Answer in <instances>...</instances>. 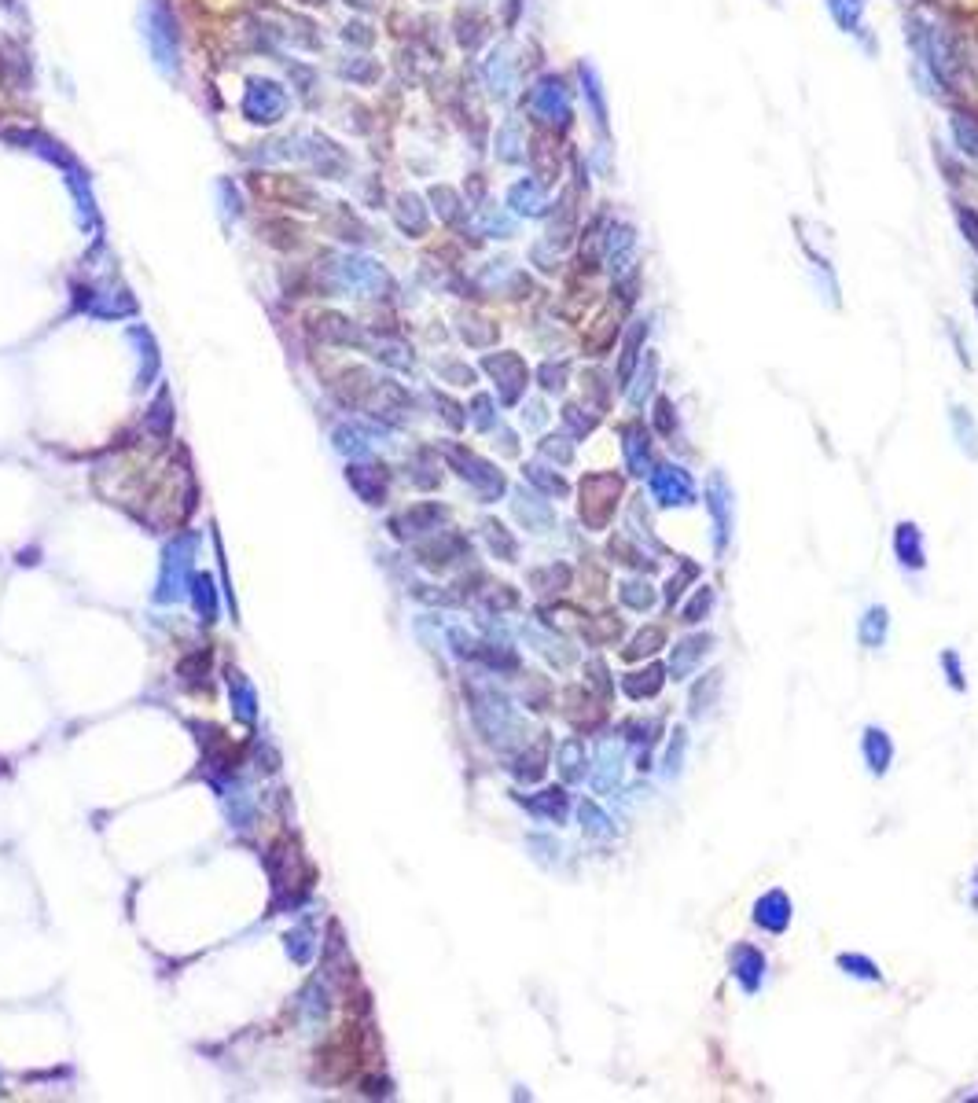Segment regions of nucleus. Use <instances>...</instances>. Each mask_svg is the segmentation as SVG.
Masks as SVG:
<instances>
[{"mask_svg": "<svg viewBox=\"0 0 978 1103\" xmlns=\"http://www.w3.org/2000/svg\"><path fill=\"white\" fill-rule=\"evenodd\" d=\"M622 489H626V478L618 471H596V475L581 478V519L592 530H603L611 523L618 501H622Z\"/></svg>", "mask_w": 978, "mask_h": 1103, "instance_id": "obj_1", "label": "nucleus"}, {"mask_svg": "<svg viewBox=\"0 0 978 1103\" xmlns=\"http://www.w3.org/2000/svg\"><path fill=\"white\" fill-rule=\"evenodd\" d=\"M909 41H912V48H916V56H923V63L934 70V78L942 81V85H953L956 70H960V56H956L949 34L938 30V26L909 19Z\"/></svg>", "mask_w": 978, "mask_h": 1103, "instance_id": "obj_2", "label": "nucleus"}, {"mask_svg": "<svg viewBox=\"0 0 978 1103\" xmlns=\"http://www.w3.org/2000/svg\"><path fill=\"white\" fill-rule=\"evenodd\" d=\"M144 37H148L151 56H155L162 74H173L177 70V23H173V12L166 0H151L148 4V12H144Z\"/></svg>", "mask_w": 978, "mask_h": 1103, "instance_id": "obj_3", "label": "nucleus"}, {"mask_svg": "<svg viewBox=\"0 0 978 1103\" xmlns=\"http://www.w3.org/2000/svg\"><path fill=\"white\" fill-rule=\"evenodd\" d=\"M530 111H534L545 126L567 129L570 126V89H567V81L556 78V74H548V78L537 81L534 92H530Z\"/></svg>", "mask_w": 978, "mask_h": 1103, "instance_id": "obj_4", "label": "nucleus"}, {"mask_svg": "<svg viewBox=\"0 0 978 1103\" xmlns=\"http://www.w3.org/2000/svg\"><path fill=\"white\" fill-rule=\"evenodd\" d=\"M706 497H710V515H714V552H725L732 534H736V497H732V486L721 471L710 475Z\"/></svg>", "mask_w": 978, "mask_h": 1103, "instance_id": "obj_5", "label": "nucleus"}, {"mask_svg": "<svg viewBox=\"0 0 978 1103\" xmlns=\"http://www.w3.org/2000/svg\"><path fill=\"white\" fill-rule=\"evenodd\" d=\"M287 111V92L276 81H251V89L243 96V114L254 126H276Z\"/></svg>", "mask_w": 978, "mask_h": 1103, "instance_id": "obj_6", "label": "nucleus"}, {"mask_svg": "<svg viewBox=\"0 0 978 1103\" xmlns=\"http://www.w3.org/2000/svg\"><path fill=\"white\" fill-rule=\"evenodd\" d=\"M651 497H655L662 508H681V504L695 501V486H692V478H688V471H681V467H673V464H662V467H655V475H651Z\"/></svg>", "mask_w": 978, "mask_h": 1103, "instance_id": "obj_7", "label": "nucleus"}, {"mask_svg": "<svg viewBox=\"0 0 978 1103\" xmlns=\"http://www.w3.org/2000/svg\"><path fill=\"white\" fill-rule=\"evenodd\" d=\"M622 453H626V467L633 478H644L651 471V434L644 423H629L622 431Z\"/></svg>", "mask_w": 978, "mask_h": 1103, "instance_id": "obj_8", "label": "nucleus"}, {"mask_svg": "<svg viewBox=\"0 0 978 1103\" xmlns=\"http://www.w3.org/2000/svg\"><path fill=\"white\" fill-rule=\"evenodd\" d=\"M754 923L762 927V931H787V923H791V898H787L784 890H769V894H762L758 898V905H754Z\"/></svg>", "mask_w": 978, "mask_h": 1103, "instance_id": "obj_9", "label": "nucleus"}, {"mask_svg": "<svg viewBox=\"0 0 978 1103\" xmlns=\"http://www.w3.org/2000/svg\"><path fill=\"white\" fill-rule=\"evenodd\" d=\"M622 762H626V751L618 740H603L600 754H596V776H592V787L596 791H611L622 780Z\"/></svg>", "mask_w": 978, "mask_h": 1103, "instance_id": "obj_10", "label": "nucleus"}, {"mask_svg": "<svg viewBox=\"0 0 978 1103\" xmlns=\"http://www.w3.org/2000/svg\"><path fill=\"white\" fill-rule=\"evenodd\" d=\"M732 975H736V982H740L743 990L754 993L765 978V956L758 953L754 945H736V949H732Z\"/></svg>", "mask_w": 978, "mask_h": 1103, "instance_id": "obj_11", "label": "nucleus"}, {"mask_svg": "<svg viewBox=\"0 0 978 1103\" xmlns=\"http://www.w3.org/2000/svg\"><path fill=\"white\" fill-rule=\"evenodd\" d=\"M486 368L493 372V376H497V383H501L504 401H515V398H519V390H523V383H526V368H523V361H519L515 353L486 357Z\"/></svg>", "mask_w": 978, "mask_h": 1103, "instance_id": "obj_12", "label": "nucleus"}, {"mask_svg": "<svg viewBox=\"0 0 978 1103\" xmlns=\"http://www.w3.org/2000/svg\"><path fill=\"white\" fill-rule=\"evenodd\" d=\"M710 648H714V637H710V633H695V637L681 640V644L673 648V655H670L673 677H677V681H684V677H688V673L699 666V659H703Z\"/></svg>", "mask_w": 978, "mask_h": 1103, "instance_id": "obj_13", "label": "nucleus"}, {"mask_svg": "<svg viewBox=\"0 0 978 1103\" xmlns=\"http://www.w3.org/2000/svg\"><path fill=\"white\" fill-rule=\"evenodd\" d=\"M861 751H865L868 769H872L876 776L887 773L890 762H894V743H890V736L883 732V728H865V736H861Z\"/></svg>", "mask_w": 978, "mask_h": 1103, "instance_id": "obj_14", "label": "nucleus"}, {"mask_svg": "<svg viewBox=\"0 0 978 1103\" xmlns=\"http://www.w3.org/2000/svg\"><path fill=\"white\" fill-rule=\"evenodd\" d=\"M486 81H489V92L493 96H512L515 89V63L512 56H508V48H497L493 56L486 59Z\"/></svg>", "mask_w": 978, "mask_h": 1103, "instance_id": "obj_15", "label": "nucleus"}, {"mask_svg": "<svg viewBox=\"0 0 978 1103\" xmlns=\"http://www.w3.org/2000/svg\"><path fill=\"white\" fill-rule=\"evenodd\" d=\"M662 681H666V670H662L659 662H651L648 670H637V673H626V677H622V692H626L629 699H655V695L662 692Z\"/></svg>", "mask_w": 978, "mask_h": 1103, "instance_id": "obj_16", "label": "nucleus"}, {"mask_svg": "<svg viewBox=\"0 0 978 1103\" xmlns=\"http://www.w3.org/2000/svg\"><path fill=\"white\" fill-rule=\"evenodd\" d=\"M508 206L519 210V214L537 217L548 210V195L537 181H519V184H512V192H508Z\"/></svg>", "mask_w": 978, "mask_h": 1103, "instance_id": "obj_17", "label": "nucleus"}, {"mask_svg": "<svg viewBox=\"0 0 978 1103\" xmlns=\"http://www.w3.org/2000/svg\"><path fill=\"white\" fill-rule=\"evenodd\" d=\"M633 247H637V236H633V228H629V225H611V236H607V258H611V269H615V276H622L629 269Z\"/></svg>", "mask_w": 978, "mask_h": 1103, "instance_id": "obj_18", "label": "nucleus"}, {"mask_svg": "<svg viewBox=\"0 0 978 1103\" xmlns=\"http://www.w3.org/2000/svg\"><path fill=\"white\" fill-rule=\"evenodd\" d=\"M894 552H898V559L909 570L923 567V537L912 523H901L898 530H894Z\"/></svg>", "mask_w": 978, "mask_h": 1103, "instance_id": "obj_19", "label": "nucleus"}, {"mask_svg": "<svg viewBox=\"0 0 978 1103\" xmlns=\"http://www.w3.org/2000/svg\"><path fill=\"white\" fill-rule=\"evenodd\" d=\"M644 335H648V324H644V320H633L629 331H626L622 361H618V379H622V387H626L629 379H633V372H637V357H640V342H644Z\"/></svg>", "mask_w": 978, "mask_h": 1103, "instance_id": "obj_20", "label": "nucleus"}, {"mask_svg": "<svg viewBox=\"0 0 978 1103\" xmlns=\"http://www.w3.org/2000/svg\"><path fill=\"white\" fill-rule=\"evenodd\" d=\"M662 640H666V633H662L659 626L640 629L637 637H633V640H629V644H626V648H622V659H626V662L648 659V655H655V651L662 648Z\"/></svg>", "mask_w": 978, "mask_h": 1103, "instance_id": "obj_21", "label": "nucleus"}, {"mask_svg": "<svg viewBox=\"0 0 978 1103\" xmlns=\"http://www.w3.org/2000/svg\"><path fill=\"white\" fill-rule=\"evenodd\" d=\"M887 629H890V618L883 607H872L865 618H861V629H857V637H861V644L865 648H883V640H887Z\"/></svg>", "mask_w": 978, "mask_h": 1103, "instance_id": "obj_22", "label": "nucleus"}, {"mask_svg": "<svg viewBox=\"0 0 978 1103\" xmlns=\"http://www.w3.org/2000/svg\"><path fill=\"white\" fill-rule=\"evenodd\" d=\"M559 773H563L567 784H574V780L585 776V747H581L578 740L563 743V751H559Z\"/></svg>", "mask_w": 978, "mask_h": 1103, "instance_id": "obj_23", "label": "nucleus"}, {"mask_svg": "<svg viewBox=\"0 0 978 1103\" xmlns=\"http://www.w3.org/2000/svg\"><path fill=\"white\" fill-rule=\"evenodd\" d=\"M828 12L835 15V23H839L846 34H857L861 12H865V0H828Z\"/></svg>", "mask_w": 978, "mask_h": 1103, "instance_id": "obj_24", "label": "nucleus"}, {"mask_svg": "<svg viewBox=\"0 0 978 1103\" xmlns=\"http://www.w3.org/2000/svg\"><path fill=\"white\" fill-rule=\"evenodd\" d=\"M497 155L504 162L523 159V129H519V122H504V129L497 133Z\"/></svg>", "mask_w": 978, "mask_h": 1103, "instance_id": "obj_25", "label": "nucleus"}, {"mask_svg": "<svg viewBox=\"0 0 978 1103\" xmlns=\"http://www.w3.org/2000/svg\"><path fill=\"white\" fill-rule=\"evenodd\" d=\"M618 596H622V603H626L629 611H648L651 603H655V589H651L648 581H622V589H618Z\"/></svg>", "mask_w": 978, "mask_h": 1103, "instance_id": "obj_26", "label": "nucleus"}, {"mask_svg": "<svg viewBox=\"0 0 978 1103\" xmlns=\"http://www.w3.org/2000/svg\"><path fill=\"white\" fill-rule=\"evenodd\" d=\"M717 688H721V673H706L703 681L692 688V717H703L710 710V699H717Z\"/></svg>", "mask_w": 978, "mask_h": 1103, "instance_id": "obj_27", "label": "nucleus"}, {"mask_svg": "<svg viewBox=\"0 0 978 1103\" xmlns=\"http://www.w3.org/2000/svg\"><path fill=\"white\" fill-rule=\"evenodd\" d=\"M398 221H401V228H405V232H416V236H420L423 228H427V217H423V203L416 199V195H401Z\"/></svg>", "mask_w": 978, "mask_h": 1103, "instance_id": "obj_28", "label": "nucleus"}, {"mask_svg": "<svg viewBox=\"0 0 978 1103\" xmlns=\"http://www.w3.org/2000/svg\"><path fill=\"white\" fill-rule=\"evenodd\" d=\"M953 137H956V148L964 151V155H971V159H978V122H971L967 114H956Z\"/></svg>", "mask_w": 978, "mask_h": 1103, "instance_id": "obj_29", "label": "nucleus"}, {"mask_svg": "<svg viewBox=\"0 0 978 1103\" xmlns=\"http://www.w3.org/2000/svg\"><path fill=\"white\" fill-rule=\"evenodd\" d=\"M710 611H714V589H706V585H703V589L695 592L692 600L684 603L681 618H684V622H688V626H699V622H703V618L710 615Z\"/></svg>", "mask_w": 978, "mask_h": 1103, "instance_id": "obj_30", "label": "nucleus"}, {"mask_svg": "<svg viewBox=\"0 0 978 1103\" xmlns=\"http://www.w3.org/2000/svg\"><path fill=\"white\" fill-rule=\"evenodd\" d=\"M581 824H585V831H589V835H600V839H611V835H615V824H611V817H607L603 809L592 806V802H585V806H581Z\"/></svg>", "mask_w": 978, "mask_h": 1103, "instance_id": "obj_31", "label": "nucleus"}, {"mask_svg": "<svg viewBox=\"0 0 978 1103\" xmlns=\"http://www.w3.org/2000/svg\"><path fill=\"white\" fill-rule=\"evenodd\" d=\"M839 967H842V971H846V975H853V978H868V982H879V978H883V975H879V967L872 964L868 956H857V953H842V956H839Z\"/></svg>", "mask_w": 978, "mask_h": 1103, "instance_id": "obj_32", "label": "nucleus"}, {"mask_svg": "<svg viewBox=\"0 0 978 1103\" xmlns=\"http://www.w3.org/2000/svg\"><path fill=\"white\" fill-rule=\"evenodd\" d=\"M611 556H618V563H626V567H637V570H651V567H655V559H648L644 552H637V548L629 545L626 537H615V541H611Z\"/></svg>", "mask_w": 978, "mask_h": 1103, "instance_id": "obj_33", "label": "nucleus"}, {"mask_svg": "<svg viewBox=\"0 0 978 1103\" xmlns=\"http://www.w3.org/2000/svg\"><path fill=\"white\" fill-rule=\"evenodd\" d=\"M684 751H688V736H684V728H677V732H673V740H670V751H666V758H662V776H666V780H673V776L681 773Z\"/></svg>", "mask_w": 978, "mask_h": 1103, "instance_id": "obj_34", "label": "nucleus"}, {"mask_svg": "<svg viewBox=\"0 0 978 1103\" xmlns=\"http://www.w3.org/2000/svg\"><path fill=\"white\" fill-rule=\"evenodd\" d=\"M581 81H585V96H589L592 111H596V122L607 129V107H603V92H600V78L592 74V67H581Z\"/></svg>", "mask_w": 978, "mask_h": 1103, "instance_id": "obj_35", "label": "nucleus"}, {"mask_svg": "<svg viewBox=\"0 0 978 1103\" xmlns=\"http://www.w3.org/2000/svg\"><path fill=\"white\" fill-rule=\"evenodd\" d=\"M655 376H659V361L648 357L644 368H640V376H637V387L629 390V401H633V405H644V398H648L651 387H655Z\"/></svg>", "mask_w": 978, "mask_h": 1103, "instance_id": "obj_36", "label": "nucleus"}, {"mask_svg": "<svg viewBox=\"0 0 978 1103\" xmlns=\"http://www.w3.org/2000/svg\"><path fill=\"white\" fill-rule=\"evenodd\" d=\"M563 423H570V431L578 434V438H585V434L596 427V412H585V409H578V405H567V409H563Z\"/></svg>", "mask_w": 978, "mask_h": 1103, "instance_id": "obj_37", "label": "nucleus"}, {"mask_svg": "<svg viewBox=\"0 0 978 1103\" xmlns=\"http://www.w3.org/2000/svg\"><path fill=\"white\" fill-rule=\"evenodd\" d=\"M659 736V721H626L622 725V740L633 743H651Z\"/></svg>", "mask_w": 978, "mask_h": 1103, "instance_id": "obj_38", "label": "nucleus"}, {"mask_svg": "<svg viewBox=\"0 0 978 1103\" xmlns=\"http://www.w3.org/2000/svg\"><path fill=\"white\" fill-rule=\"evenodd\" d=\"M695 578H699V563H684V567L670 578V585H666V603H677V596L684 592V585L695 581Z\"/></svg>", "mask_w": 978, "mask_h": 1103, "instance_id": "obj_39", "label": "nucleus"}, {"mask_svg": "<svg viewBox=\"0 0 978 1103\" xmlns=\"http://www.w3.org/2000/svg\"><path fill=\"white\" fill-rule=\"evenodd\" d=\"M482 228H486L489 236H512L515 221L504 214V210H486V214H482Z\"/></svg>", "mask_w": 978, "mask_h": 1103, "instance_id": "obj_40", "label": "nucleus"}, {"mask_svg": "<svg viewBox=\"0 0 978 1103\" xmlns=\"http://www.w3.org/2000/svg\"><path fill=\"white\" fill-rule=\"evenodd\" d=\"M949 416H953V427H956V434H960V442H964L967 456H975L978 453V449H975V431H971V420H967V412L956 405Z\"/></svg>", "mask_w": 978, "mask_h": 1103, "instance_id": "obj_41", "label": "nucleus"}, {"mask_svg": "<svg viewBox=\"0 0 978 1103\" xmlns=\"http://www.w3.org/2000/svg\"><path fill=\"white\" fill-rule=\"evenodd\" d=\"M431 199L438 203V210H442L445 221H453V217L460 214V199H456V192H449V188H434Z\"/></svg>", "mask_w": 978, "mask_h": 1103, "instance_id": "obj_42", "label": "nucleus"}, {"mask_svg": "<svg viewBox=\"0 0 978 1103\" xmlns=\"http://www.w3.org/2000/svg\"><path fill=\"white\" fill-rule=\"evenodd\" d=\"M956 221H960V232L967 236V243L978 251V214L975 210H967V206H960V210H956Z\"/></svg>", "mask_w": 978, "mask_h": 1103, "instance_id": "obj_43", "label": "nucleus"}, {"mask_svg": "<svg viewBox=\"0 0 978 1103\" xmlns=\"http://www.w3.org/2000/svg\"><path fill=\"white\" fill-rule=\"evenodd\" d=\"M655 427H659L662 434H673V427H677V416H673L670 398H659V401H655Z\"/></svg>", "mask_w": 978, "mask_h": 1103, "instance_id": "obj_44", "label": "nucleus"}, {"mask_svg": "<svg viewBox=\"0 0 978 1103\" xmlns=\"http://www.w3.org/2000/svg\"><path fill=\"white\" fill-rule=\"evenodd\" d=\"M534 581H545L548 592H556V589H567V581H570V570L567 567H552V570H541V574H534Z\"/></svg>", "mask_w": 978, "mask_h": 1103, "instance_id": "obj_45", "label": "nucleus"}, {"mask_svg": "<svg viewBox=\"0 0 978 1103\" xmlns=\"http://www.w3.org/2000/svg\"><path fill=\"white\" fill-rule=\"evenodd\" d=\"M530 478H534L537 486H545L548 493H567V482L556 475H548V471H541V467H530Z\"/></svg>", "mask_w": 978, "mask_h": 1103, "instance_id": "obj_46", "label": "nucleus"}, {"mask_svg": "<svg viewBox=\"0 0 978 1103\" xmlns=\"http://www.w3.org/2000/svg\"><path fill=\"white\" fill-rule=\"evenodd\" d=\"M541 379H545L548 390H559L563 387V379H567V364H545V368H541Z\"/></svg>", "mask_w": 978, "mask_h": 1103, "instance_id": "obj_47", "label": "nucleus"}, {"mask_svg": "<svg viewBox=\"0 0 978 1103\" xmlns=\"http://www.w3.org/2000/svg\"><path fill=\"white\" fill-rule=\"evenodd\" d=\"M589 684L592 688H600V699L611 695V684H607V670H603V662H589Z\"/></svg>", "mask_w": 978, "mask_h": 1103, "instance_id": "obj_48", "label": "nucleus"}, {"mask_svg": "<svg viewBox=\"0 0 978 1103\" xmlns=\"http://www.w3.org/2000/svg\"><path fill=\"white\" fill-rule=\"evenodd\" d=\"M545 453H548V456H556L559 464H567L570 456H574V449H570V445L563 442V438H545Z\"/></svg>", "mask_w": 978, "mask_h": 1103, "instance_id": "obj_49", "label": "nucleus"}, {"mask_svg": "<svg viewBox=\"0 0 978 1103\" xmlns=\"http://www.w3.org/2000/svg\"><path fill=\"white\" fill-rule=\"evenodd\" d=\"M942 662H945V673L953 677V688H960V692H964V673H960V659H956V651H945Z\"/></svg>", "mask_w": 978, "mask_h": 1103, "instance_id": "obj_50", "label": "nucleus"}, {"mask_svg": "<svg viewBox=\"0 0 978 1103\" xmlns=\"http://www.w3.org/2000/svg\"><path fill=\"white\" fill-rule=\"evenodd\" d=\"M350 37H353V41H357V45H368V41H372V34H368V26H361V23L346 26V41H350Z\"/></svg>", "mask_w": 978, "mask_h": 1103, "instance_id": "obj_51", "label": "nucleus"}, {"mask_svg": "<svg viewBox=\"0 0 978 1103\" xmlns=\"http://www.w3.org/2000/svg\"><path fill=\"white\" fill-rule=\"evenodd\" d=\"M519 4H523V0H512V4H508V12H504V15H508V23H515V19H519Z\"/></svg>", "mask_w": 978, "mask_h": 1103, "instance_id": "obj_52", "label": "nucleus"}, {"mask_svg": "<svg viewBox=\"0 0 978 1103\" xmlns=\"http://www.w3.org/2000/svg\"><path fill=\"white\" fill-rule=\"evenodd\" d=\"M541 420H545V409H541V405H534V409H530V423H541Z\"/></svg>", "mask_w": 978, "mask_h": 1103, "instance_id": "obj_53", "label": "nucleus"}, {"mask_svg": "<svg viewBox=\"0 0 978 1103\" xmlns=\"http://www.w3.org/2000/svg\"><path fill=\"white\" fill-rule=\"evenodd\" d=\"M346 4H353V8H376L379 0H346Z\"/></svg>", "mask_w": 978, "mask_h": 1103, "instance_id": "obj_54", "label": "nucleus"}, {"mask_svg": "<svg viewBox=\"0 0 978 1103\" xmlns=\"http://www.w3.org/2000/svg\"><path fill=\"white\" fill-rule=\"evenodd\" d=\"M306 4H324V0H306Z\"/></svg>", "mask_w": 978, "mask_h": 1103, "instance_id": "obj_55", "label": "nucleus"}, {"mask_svg": "<svg viewBox=\"0 0 978 1103\" xmlns=\"http://www.w3.org/2000/svg\"><path fill=\"white\" fill-rule=\"evenodd\" d=\"M975 306H978V287H975Z\"/></svg>", "mask_w": 978, "mask_h": 1103, "instance_id": "obj_56", "label": "nucleus"}]
</instances>
